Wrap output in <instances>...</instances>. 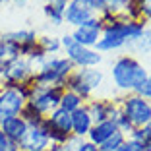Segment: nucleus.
<instances>
[{"label":"nucleus","mask_w":151,"mask_h":151,"mask_svg":"<svg viewBox=\"0 0 151 151\" xmlns=\"http://www.w3.org/2000/svg\"><path fill=\"white\" fill-rule=\"evenodd\" d=\"M19 151H23V149H19Z\"/></svg>","instance_id":"41"},{"label":"nucleus","mask_w":151,"mask_h":151,"mask_svg":"<svg viewBox=\"0 0 151 151\" xmlns=\"http://www.w3.org/2000/svg\"><path fill=\"white\" fill-rule=\"evenodd\" d=\"M76 72H78V76H80L93 91L99 89L103 85V81H105V72L99 70V66L97 68H80V70H76Z\"/></svg>","instance_id":"17"},{"label":"nucleus","mask_w":151,"mask_h":151,"mask_svg":"<svg viewBox=\"0 0 151 151\" xmlns=\"http://www.w3.org/2000/svg\"><path fill=\"white\" fill-rule=\"evenodd\" d=\"M76 68L66 56H47L43 64L33 72L29 83L31 85H60L64 87V80Z\"/></svg>","instance_id":"2"},{"label":"nucleus","mask_w":151,"mask_h":151,"mask_svg":"<svg viewBox=\"0 0 151 151\" xmlns=\"http://www.w3.org/2000/svg\"><path fill=\"white\" fill-rule=\"evenodd\" d=\"M122 18L130 19V22H139V19H142V14H139V8H138V4H136V0L130 2V4H126L124 12H122Z\"/></svg>","instance_id":"26"},{"label":"nucleus","mask_w":151,"mask_h":151,"mask_svg":"<svg viewBox=\"0 0 151 151\" xmlns=\"http://www.w3.org/2000/svg\"><path fill=\"white\" fill-rule=\"evenodd\" d=\"M68 2H70V0H47V4L54 6V8H56V10H60V12H64V10H66Z\"/></svg>","instance_id":"35"},{"label":"nucleus","mask_w":151,"mask_h":151,"mask_svg":"<svg viewBox=\"0 0 151 151\" xmlns=\"http://www.w3.org/2000/svg\"><path fill=\"white\" fill-rule=\"evenodd\" d=\"M64 56L72 62V66L76 70H80V68H97L103 62L101 52H97L95 49H89V47H81L78 43H74L70 49L64 50Z\"/></svg>","instance_id":"5"},{"label":"nucleus","mask_w":151,"mask_h":151,"mask_svg":"<svg viewBox=\"0 0 151 151\" xmlns=\"http://www.w3.org/2000/svg\"><path fill=\"white\" fill-rule=\"evenodd\" d=\"M0 130H2V132H4L12 142H16L19 145V142L25 138L29 126H27V122L22 118V116H14V118L4 120V122L0 124Z\"/></svg>","instance_id":"12"},{"label":"nucleus","mask_w":151,"mask_h":151,"mask_svg":"<svg viewBox=\"0 0 151 151\" xmlns=\"http://www.w3.org/2000/svg\"><path fill=\"white\" fill-rule=\"evenodd\" d=\"M132 52L139 54H151V27L147 25L143 35L139 37V41H136V45L132 47Z\"/></svg>","instance_id":"22"},{"label":"nucleus","mask_w":151,"mask_h":151,"mask_svg":"<svg viewBox=\"0 0 151 151\" xmlns=\"http://www.w3.org/2000/svg\"><path fill=\"white\" fill-rule=\"evenodd\" d=\"M89 116L93 120V124L105 122V120H112L120 112L118 99H91L85 103Z\"/></svg>","instance_id":"8"},{"label":"nucleus","mask_w":151,"mask_h":151,"mask_svg":"<svg viewBox=\"0 0 151 151\" xmlns=\"http://www.w3.org/2000/svg\"><path fill=\"white\" fill-rule=\"evenodd\" d=\"M10 2H12V4H16V6H19V8H22V6H25L27 2H29V0H10Z\"/></svg>","instance_id":"36"},{"label":"nucleus","mask_w":151,"mask_h":151,"mask_svg":"<svg viewBox=\"0 0 151 151\" xmlns=\"http://www.w3.org/2000/svg\"><path fill=\"white\" fill-rule=\"evenodd\" d=\"M74 149L76 147L70 142H66V143H50V147L47 151H74Z\"/></svg>","instance_id":"32"},{"label":"nucleus","mask_w":151,"mask_h":151,"mask_svg":"<svg viewBox=\"0 0 151 151\" xmlns=\"http://www.w3.org/2000/svg\"><path fill=\"white\" fill-rule=\"evenodd\" d=\"M83 2L93 10L95 16H99L101 12H105V4H107V0H83Z\"/></svg>","instance_id":"29"},{"label":"nucleus","mask_w":151,"mask_h":151,"mask_svg":"<svg viewBox=\"0 0 151 151\" xmlns=\"http://www.w3.org/2000/svg\"><path fill=\"white\" fill-rule=\"evenodd\" d=\"M112 122H114V124H116V130H118L120 134H124L126 138H128L130 134L134 132V124H132V122H130L128 118H126L124 114H122V111H120L118 114H116L114 118H112Z\"/></svg>","instance_id":"25"},{"label":"nucleus","mask_w":151,"mask_h":151,"mask_svg":"<svg viewBox=\"0 0 151 151\" xmlns=\"http://www.w3.org/2000/svg\"><path fill=\"white\" fill-rule=\"evenodd\" d=\"M74 43H76V41H74V37H72V33H64V35L60 37V47H62V50L70 49Z\"/></svg>","instance_id":"33"},{"label":"nucleus","mask_w":151,"mask_h":151,"mask_svg":"<svg viewBox=\"0 0 151 151\" xmlns=\"http://www.w3.org/2000/svg\"><path fill=\"white\" fill-rule=\"evenodd\" d=\"M19 116H22V118L27 122V126H29V128L41 126V124H43V120H45V116L41 114L39 111H35V109H33L29 103H25V107H23V111L19 112Z\"/></svg>","instance_id":"20"},{"label":"nucleus","mask_w":151,"mask_h":151,"mask_svg":"<svg viewBox=\"0 0 151 151\" xmlns=\"http://www.w3.org/2000/svg\"><path fill=\"white\" fill-rule=\"evenodd\" d=\"M128 139H136V142L143 143V145H151V120L147 124H143L142 128H134V132L128 136Z\"/></svg>","instance_id":"21"},{"label":"nucleus","mask_w":151,"mask_h":151,"mask_svg":"<svg viewBox=\"0 0 151 151\" xmlns=\"http://www.w3.org/2000/svg\"><path fill=\"white\" fill-rule=\"evenodd\" d=\"M145 151H151V145H147V147H145Z\"/></svg>","instance_id":"40"},{"label":"nucleus","mask_w":151,"mask_h":151,"mask_svg":"<svg viewBox=\"0 0 151 151\" xmlns=\"http://www.w3.org/2000/svg\"><path fill=\"white\" fill-rule=\"evenodd\" d=\"M91 18H95V14L83 0H70L66 10H64V23H68L72 27L81 25V23L89 22Z\"/></svg>","instance_id":"9"},{"label":"nucleus","mask_w":151,"mask_h":151,"mask_svg":"<svg viewBox=\"0 0 151 151\" xmlns=\"http://www.w3.org/2000/svg\"><path fill=\"white\" fill-rule=\"evenodd\" d=\"M37 45L43 49V52L47 54V56H54V54H58L62 50V47H60V37H54V35L39 37V39H37Z\"/></svg>","instance_id":"18"},{"label":"nucleus","mask_w":151,"mask_h":151,"mask_svg":"<svg viewBox=\"0 0 151 151\" xmlns=\"http://www.w3.org/2000/svg\"><path fill=\"white\" fill-rule=\"evenodd\" d=\"M101 35H103V23L99 19V16L74 27V31H72V37H74L76 43L81 45V47H89V49H95V45L101 39Z\"/></svg>","instance_id":"7"},{"label":"nucleus","mask_w":151,"mask_h":151,"mask_svg":"<svg viewBox=\"0 0 151 151\" xmlns=\"http://www.w3.org/2000/svg\"><path fill=\"white\" fill-rule=\"evenodd\" d=\"M41 126L50 128V130H54V132H58V134H62V136H66V138H70V136H72V114L58 107V109H54L49 116H45V120H43V124H41Z\"/></svg>","instance_id":"10"},{"label":"nucleus","mask_w":151,"mask_h":151,"mask_svg":"<svg viewBox=\"0 0 151 151\" xmlns=\"http://www.w3.org/2000/svg\"><path fill=\"white\" fill-rule=\"evenodd\" d=\"M85 103H83V99L80 97V95H76V93H72V91H66L64 89V93H62V99H60V109L62 111H66V112H74V111H78V109H81Z\"/></svg>","instance_id":"19"},{"label":"nucleus","mask_w":151,"mask_h":151,"mask_svg":"<svg viewBox=\"0 0 151 151\" xmlns=\"http://www.w3.org/2000/svg\"><path fill=\"white\" fill-rule=\"evenodd\" d=\"M116 151H130V149H128V143L124 142V143H122V145H120V147H118Z\"/></svg>","instance_id":"37"},{"label":"nucleus","mask_w":151,"mask_h":151,"mask_svg":"<svg viewBox=\"0 0 151 151\" xmlns=\"http://www.w3.org/2000/svg\"><path fill=\"white\" fill-rule=\"evenodd\" d=\"M143 22H151V0H136Z\"/></svg>","instance_id":"28"},{"label":"nucleus","mask_w":151,"mask_h":151,"mask_svg":"<svg viewBox=\"0 0 151 151\" xmlns=\"http://www.w3.org/2000/svg\"><path fill=\"white\" fill-rule=\"evenodd\" d=\"M62 93L64 87H60V85H33L31 97L27 99V103L43 116H49L54 109L60 107Z\"/></svg>","instance_id":"4"},{"label":"nucleus","mask_w":151,"mask_h":151,"mask_svg":"<svg viewBox=\"0 0 151 151\" xmlns=\"http://www.w3.org/2000/svg\"><path fill=\"white\" fill-rule=\"evenodd\" d=\"M0 37L10 43H14L18 49H23V47H29V45H35L39 35L35 33V29H12V31H2Z\"/></svg>","instance_id":"14"},{"label":"nucleus","mask_w":151,"mask_h":151,"mask_svg":"<svg viewBox=\"0 0 151 151\" xmlns=\"http://www.w3.org/2000/svg\"><path fill=\"white\" fill-rule=\"evenodd\" d=\"M64 89H66V91H72V93H76V95H80V97L83 99V103H87V101L93 99V89L78 76L76 70L64 80Z\"/></svg>","instance_id":"16"},{"label":"nucleus","mask_w":151,"mask_h":151,"mask_svg":"<svg viewBox=\"0 0 151 151\" xmlns=\"http://www.w3.org/2000/svg\"><path fill=\"white\" fill-rule=\"evenodd\" d=\"M116 2H120L122 6H126V4H130V2H134V0H116Z\"/></svg>","instance_id":"38"},{"label":"nucleus","mask_w":151,"mask_h":151,"mask_svg":"<svg viewBox=\"0 0 151 151\" xmlns=\"http://www.w3.org/2000/svg\"><path fill=\"white\" fill-rule=\"evenodd\" d=\"M43 14H45V18L49 19L52 25H62L64 23V12H60V10H56L54 6H50V4H47L45 2V6H43Z\"/></svg>","instance_id":"23"},{"label":"nucleus","mask_w":151,"mask_h":151,"mask_svg":"<svg viewBox=\"0 0 151 151\" xmlns=\"http://www.w3.org/2000/svg\"><path fill=\"white\" fill-rule=\"evenodd\" d=\"M118 130H116V124L112 122V120H105V122H99V124H93L91 126V130H89L87 138L91 143H95V145H101V143H105L109 138H111L112 134H116Z\"/></svg>","instance_id":"15"},{"label":"nucleus","mask_w":151,"mask_h":151,"mask_svg":"<svg viewBox=\"0 0 151 151\" xmlns=\"http://www.w3.org/2000/svg\"><path fill=\"white\" fill-rule=\"evenodd\" d=\"M49 147H50V139L41 126L29 128L25 138L19 142V149L23 151H47Z\"/></svg>","instance_id":"11"},{"label":"nucleus","mask_w":151,"mask_h":151,"mask_svg":"<svg viewBox=\"0 0 151 151\" xmlns=\"http://www.w3.org/2000/svg\"><path fill=\"white\" fill-rule=\"evenodd\" d=\"M25 103L27 101L18 93L16 87H0V124L8 118L19 116Z\"/></svg>","instance_id":"6"},{"label":"nucleus","mask_w":151,"mask_h":151,"mask_svg":"<svg viewBox=\"0 0 151 151\" xmlns=\"http://www.w3.org/2000/svg\"><path fill=\"white\" fill-rule=\"evenodd\" d=\"M91 126H93V120H91V116H89L87 109H85V105L81 109H78V111L72 112V136H78V138H87L89 130H91Z\"/></svg>","instance_id":"13"},{"label":"nucleus","mask_w":151,"mask_h":151,"mask_svg":"<svg viewBox=\"0 0 151 151\" xmlns=\"http://www.w3.org/2000/svg\"><path fill=\"white\" fill-rule=\"evenodd\" d=\"M120 111L134 124V128H142L151 120V101L143 99L138 93H126L118 99Z\"/></svg>","instance_id":"3"},{"label":"nucleus","mask_w":151,"mask_h":151,"mask_svg":"<svg viewBox=\"0 0 151 151\" xmlns=\"http://www.w3.org/2000/svg\"><path fill=\"white\" fill-rule=\"evenodd\" d=\"M0 151H19V145L12 142L2 130H0Z\"/></svg>","instance_id":"27"},{"label":"nucleus","mask_w":151,"mask_h":151,"mask_svg":"<svg viewBox=\"0 0 151 151\" xmlns=\"http://www.w3.org/2000/svg\"><path fill=\"white\" fill-rule=\"evenodd\" d=\"M124 142H126V136H124V134H120V132H116V134H112L105 143L99 145V151H116Z\"/></svg>","instance_id":"24"},{"label":"nucleus","mask_w":151,"mask_h":151,"mask_svg":"<svg viewBox=\"0 0 151 151\" xmlns=\"http://www.w3.org/2000/svg\"><path fill=\"white\" fill-rule=\"evenodd\" d=\"M126 143H128L130 151H145V145L139 143V142H136V139H128V138H126Z\"/></svg>","instance_id":"34"},{"label":"nucleus","mask_w":151,"mask_h":151,"mask_svg":"<svg viewBox=\"0 0 151 151\" xmlns=\"http://www.w3.org/2000/svg\"><path fill=\"white\" fill-rule=\"evenodd\" d=\"M138 95H142L143 99H147V101H151V72H149V76H147L145 83H143V85H142V89L138 91Z\"/></svg>","instance_id":"30"},{"label":"nucleus","mask_w":151,"mask_h":151,"mask_svg":"<svg viewBox=\"0 0 151 151\" xmlns=\"http://www.w3.org/2000/svg\"><path fill=\"white\" fill-rule=\"evenodd\" d=\"M8 2H10V0H0V10L4 8V6H6V4H8Z\"/></svg>","instance_id":"39"},{"label":"nucleus","mask_w":151,"mask_h":151,"mask_svg":"<svg viewBox=\"0 0 151 151\" xmlns=\"http://www.w3.org/2000/svg\"><path fill=\"white\" fill-rule=\"evenodd\" d=\"M147 76H149L147 68L134 54H120L111 66L112 83L124 93H138L145 83Z\"/></svg>","instance_id":"1"},{"label":"nucleus","mask_w":151,"mask_h":151,"mask_svg":"<svg viewBox=\"0 0 151 151\" xmlns=\"http://www.w3.org/2000/svg\"><path fill=\"white\" fill-rule=\"evenodd\" d=\"M74 151H99V147L95 145V143H91L89 139H81V142L76 145Z\"/></svg>","instance_id":"31"}]
</instances>
